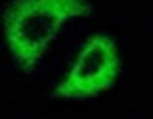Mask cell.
I'll use <instances>...</instances> for the list:
<instances>
[{"mask_svg":"<svg viewBox=\"0 0 153 119\" xmlns=\"http://www.w3.org/2000/svg\"><path fill=\"white\" fill-rule=\"evenodd\" d=\"M85 0H14L4 12V36L12 56L24 72L34 68L62 24L88 16Z\"/></svg>","mask_w":153,"mask_h":119,"instance_id":"6da1fadb","label":"cell"},{"mask_svg":"<svg viewBox=\"0 0 153 119\" xmlns=\"http://www.w3.org/2000/svg\"><path fill=\"white\" fill-rule=\"evenodd\" d=\"M119 74V54L114 40L96 34L85 40L74 66L56 85L54 95L64 99L91 97L108 89Z\"/></svg>","mask_w":153,"mask_h":119,"instance_id":"7a4b0ae2","label":"cell"}]
</instances>
